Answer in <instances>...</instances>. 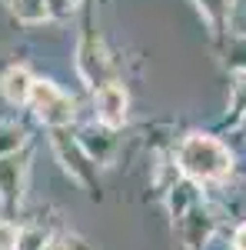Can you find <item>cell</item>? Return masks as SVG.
<instances>
[{
  "label": "cell",
  "mask_w": 246,
  "mask_h": 250,
  "mask_svg": "<svg viewBox=\"0 0 246 250\" xmlns=\"http://www.w3.org/2000/svg\"><path fill=\"white\" fill-rule=\"evenodd\" d=\"M180 170L193 180H220L229 173V154L220 140L207 134H189L180 144Z\"/></svg>",
  "instance_id": "cell-1"
},
{
  "label": "cell",
  "mask_w": 246,
  "mask_h": 250,
  "mask_svg": "<svg viewBox=\"0 0 246 250\" xmlns=\"http://www.w3.org/2000/svg\"><path fill=\"white\" fill-rule=\"evenodd\" d=\"M30 104H34V114L47 124V127H63L74 120V100L63 94L60 87L37 80L34 90H30Z\"/></svg>",
  "instance_id": "cell-2"
},
{
  "label": "cell",
  "mask_w": 246,
  "mask_h": 250,
  "mask_svg": "<svg viewBox=\"0 0 246 250\" xmlns=\"http://www.w3.org/2000/svg\"><path fill=\"white\" fill-rule=\"evenodd\" d=\"M127 107H130V97L120 83H100L96 90V117L103 127H120L127 120Z\"/></svg>",
  "instance_id": "cell-3"
},
{
  "label": "cell",
  "mask_w": 246,
  "mask_h": 250,
  "mask_svg": "<svg viewBox=\"0 0 246 250\" xmlns=\"http://www.w3.org/2000/svg\"><path fill=\"white\" fill-rule=\"evenodd\" d=\"M23 193V160L17 154L0 157V200L3 204H17Z\"/></svg>",
  "instance_id": "cell-4"
},
{
  "label": "cell",
  "mask_w": 246,
  "mask_h": 250,
  "mask_svg": "<svg viewBox=\"0 0 246 250\" xmlns=\"http://www.w3.org/2000/svg\"><path fill=\"white\" fill-rule=\"evenodd\" d=\"M37 80L30 77L27 67H10L3 77H0V94L7 104H27L30 100V90H34Z\"/></svg>",
  "instance_id": "cell-5"
},
{
  "label": "cell",
  "mask_w": 246,
  "mask_h": 250,
  "mask_svg": "<svg viewBox=\"0 0 246 250\" xmlns=\"http://www.w3.org/2000/svg\"><path fill=\"white\" fill-rule=\"evenodd\" d=\"M14 14H17V20H23V23H40V20L50 17L47 0H14Z\"/></svg>",
  "instance_id": "cell-6"
},
{
  "label": "cell",
  "mask_w": 246,
  "mask_h": 250,
  "mask_svg": "<svg viewBox=\"0 0 246 250\" xmlns=\"http://www.w3.org/2000/svg\"><path fill=\"white\" fill-rule=\"evenodd\" d=\"M50 244L47 240V233L40 230V227H23L17 230V250H43Z\"/></svg>",
  "instance_id": "cell-7"
},
{
  "label": "cell",
  "mask_w": 246,
  "mask_h": 250,
  "mask_svg": "<svg viewBox=\"0 0 246 250\" xmlns=\"http://www.w3.org/2000/svg\"><path fill=\"white\" fill-rule=\"evenodd\" d=\"M10 247H17V230L7 220H0V250H10Z\"/></svg>",
  "instance_id": "cell-8"
},
{
  "label": "cell",
  "mask_w": 246,
  "mask_h": 250,
  "mask_svg": "<svg viewBox=\"0 0 246 250\" xmlns=\"http://www.w3.org/2000/svg\"><path fill=\"white\" fill-rule=\"evenodd\" d=\"M74 7H76V0H47V10H50V14H60V17L70 14Z\"/></svg>",
  "instance_id": "cell-9"
},
{
  "label": "cell",
  "mask_w": 246,
  "mask_h": 250,
  "mask_svg": "<svg viewBox=\"0 0 246 250\" xmlns=\"http://www.w3.org/2000/svg\"><path fill=\"white\" fill-rule=\"evenodd\" d=\"M233 250H246V224H240L233 233Z\"/></svg>",
  "instance_id": "cell-10"
},
{
  "label": "cell",
  "mask_w": 246,
  "mask_h": 250,
  "mask_svg": "<svg viewBox=\"0 0 246 250\" xmlns=\"http://www.w3.org/2000/svg\"><path fill=\"white\" fill-rule=\"evenodd\" d=\"M43 250H63V247H60V244H54V240H50V244H47V247H43Z\"/></svg>",
  "instance_id": "cell-11"
}]
</instances>
